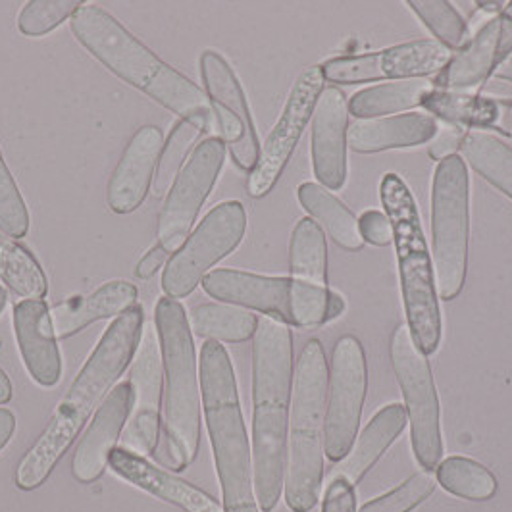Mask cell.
I'll use <instances>...</instances> for the list:
<instances>
[{
    "label": "cell",
    "instance_id": "13",
    "mask_svg": "<svg viewBox=\"0 0 512 512\" xmlns=\"http://www.w3.org/2000/svg\"><path fill=\"white\" fill-rule=\"evenodd\" d=\"M226 145L220 137H208L197 145L172 183L158 214L156 237L166 253H176L191 230L214 189L226 160Z\"/></svg>",
    "mask_w": 512,
    "mask_h": 512
},
{
    "label": "cell",
    "instance_id": "38",
    "mask_svg": "<svg viewBox=\"0 0 512 512\" xmlns=\"http://www.w3.org/2000/svg\"><path fill=\"white\" fill-rule=\"evenodd\" d=\"M437 480L428 472H416L407 478L401 486L391 489L382 497L368 501L359 512H410L420 503H424L434 491Z\"/></svg>",
    "mask_w": 512,
    "mask_h": 512
},
{
    "label": "cell",
    "instance_id": "37",
    "mask_svg": "<svg viewBox=\"0 0 512 512\" xmlns=\"http://www.w3.org/2000/svg\"><path fill=\"white\" fill-rule=\"evenodd\" d=\"M81 4L76 0H31L18 16V29L26 37H43L72 18Z\"/></svg>",
    "mask_w": 512,
    "mask_h": 512
},
{
    "label": "cell",
    "instance_id": "39",
    "mask_svg": "<svg viewBox=\"0 0 512 512\" xmlns=\"http://www.w3.org/2000/svg\"><path fill=\"white\" fill-rule=\"evenodd\" d=\"M0 230L12 239H22L29 231V210L0 153Z\"/></svg>",
    "mask_w": 512,
    "mask_h": 512
},
{
    "label": "cell",
    "instance_id": "32",
    "mask_svg": "<svg viewBox=\"0 0 512 512\" xmlns=\"http://www.w3.org/2000/svg\"><path fill=\"white\" fill-rule=\"evenodd\" d=\"M0 280L16 295L35 301L49 293L45 270L31 251L0 230Z\"/></svg>",
    "mask_w": 512,
    "mask_h": 512
},
{
    "label": "cell",
    "instance_id": "29",
    "mask_svg": "<svg viewBox=\"0 0 512 512\" xmlns=\"http://www.w3.org/2000/svg\"><path fill=\"white\" fill-rule=\"evenodd\" d=\"M191 332L208 341L243 343L255 337L258 318L247 308L222 303H205L189 314Z\"/></svg>",
    "mask_w": 512,
    "mask_h": 512
},
{
    "label": "cell",
    "instance_id": "33",
    "mask_svg": "<svg viewBox=\"0 0 512 512\" xmlns=\"http://www.w3.org/2000/svg\"><path fill=\"white\" fill-rule=\"evenodd\" d=\"M289 270L291 278L299 282L324 285L328 280V247L322 228L303 218L291 233L289 243Z\"/></svg>",
    "mask_w": 512,
    "mask_h": 512
},
{
    "label": "cell",
    "instance_id": "44",
    "mask_svg": "<svg viewBox=\"0 0 512 512\" xmlns=\"http://www.w3.org/2000/svg\"><path fill=\"white\" fill-rule=\"evenodd\" d=\"M16 432V416L8 409H0V451L8 445Z\"/></svg>",
    "mask_w": 512,
    "mask_h": 512
},
{
    "label": "cell",
    "instance_id": "5",
    "mask_svg": "<svg viewBox=\"0 0 512 512\" xmlns=\"http://www.w3.org/2000/svg\"><path fill=\"white\" fill-rule=\"evenodd\" d=\"M201 399L224 511H260L253 480V451L239 403L235 370L228 351L218 341H206L201 349Z\"/></svg>",
    "mask_w": 512,
    "mask_h": 512
},
{
    "label": "cell",
    "instance_id": "10",
    "mask_svg": "<svg viewBox=\"0 0 512 512\" xmlns=\"http://www.w3.org/2000/svg\"><path fill=\"white\" fill-rule=\"evenodd\" d=\"M391 364L407 403L412 453L424 470L432 472L443 457L436 380L430 360L416 347L405 324L397 326L391 337Z\"/></svg>",
    "mask_w": 512,
    "mask_h": 512
},
{
    "label": "cell",
    "instance_id": "41",
    "mask_svg": "<svg viewBox=\"0 0 512 512\" xmlns=\"http://www.w3.org/2000/svg\"><path fill=\"white\" fill-rule=\"evenodd\" d=\"M322 512H357V491L345 478H332L326 489Z\"/></svg>",
    "mask_w": 512,
    "mask_h": 512
},
{
    "label": "cell",
    "instance_id": "17",
    "mask_svg": "<svg viewBox=\"0 0 512 512\" xmlns=\"http://www.w3.org/2000/svg\"><path fill=\"white\" fill-rule=\"evenodd\" d=\"M164 372L160 343L153 328L143 333L139 355L133 364L129 384L133 389V416L124 436V449L141 457L153 455L162 432V395Z\"/></svg>",
    "mask_w": 512,
    "mask_h": 512
},
{
    "label": "cell",
    "instance_id": "11",
    "mask_svg": "<svg viewBox=\"0 0 512 512\" xmlns=\"http://www.w3.org/2000/svg\"><path fill=\"white\" fill-rule=\"evenodd\" d=\"M245 231L247 212L239 201L214 206L168 260L160 282L164 295L176 301L189 297L210 270L241 245Z\"/></svg>",
    "mask_w": 512,
    "mask_h": 512
},
{
    "label": "cell",
    "instance_id": "8",
    "mask_svg": "<svg viewBox=\"0 0 512 512\" xmlns=\"http://www.w3.org/2000/svg\"><path fill=\"white\" fill-rule=\"evenodd\" d=\"M201 285L212 299L262 312L285 326L310 330L328 322L332 289L324 285L228 268L212 270Z\"/></svg>",
    "mask_w": 512,
    "mask_h": 512
},
{
    "label": "cell",
    "instance_id": "35",
    "mask_svg": "<svg viewBox=\"0 0 512 512\" xmlns=\"http://www.w3.org/2000/svg\"><path fill=\"white\" fill-rule=\"evenodd\" d=\"M208 133L203 126L191 122V120H180L168 141L162 147V153L156 164V172L153 178V195L154 197H162L168 195L170 187L174 180L178 178L181 168L187 164L189 156L197 149V143L201 141V137Z\"/></svg>",
    "mask_w": 512,
    "mask_h": 512
},
{
    "label": "cell",
    "instance_id": "1",
    "mask_svg": "<svg viewBox=\"0 0 512 512\" xmlns=\"http://www.w3.org/2000/svg\"><path fill=\"white\" fill-rule=\"evenodd\" d=\"M143 322L145 312L135 305L118 316L104 332L99 345L58 403L47 430L18 464L14 480L22 491L43 486L56 464L70 451L81 428L135 357L143 339Z\"/></svg>",
    "mask_w": 512,
    "mask_h": 512
},
{
    "label": "cell",
    "instance_id": "15",
    "mask_svg": "<svg viewBox=\"0 0 512 512\" xmlns=\"http://www.w3.org/2000/svg\"><path fill=\"white\" fill-rule=\"evenodd\" d=\"M201 76L214 114V129L230 151L233 164L251 174L258 162L260 143L239 79L228 60L216 51L201 54Z\"/></svg>",
    "mask_w": 512,
    "mask_h": 512
},
{
    "label": "cell",
    "instance_id": "16",
    "mask_svg": "<svg viewBox=\"0 0 512 512\" xmlns=\"http://www.w3.org/2000/svg\"><path fill=\"white\" fill-rule=\"evenodd\" d=\"M453 52L436 41H410L382 51L339 56L322 64L324 79L339 85H359L382 79H422L441 72Z\"/></svg>",
    "mask_w": 512,
    "mask_h": 512
},
{
    "label": "cell",
    "instance_id": "14",
    "mask_svg": "<svg viewBox=\"0 0 512 512\" xmlns=\"http://www.w3.org/2000/svg\"><path fill=\"white\" fill-rule=\"evenodd\" d=\"M324 81L322 66H308L293 83L282 116L262 143L258 162L249 174L247 191L251 197H266L282 178L285 166L314 116V108L324 91Z\"/></svg>",
    "mask_w": 512,
    "mask_h": 512
},
{
    "label": "cell",
    "instance_id": "2",
    "mask_svg": "<svg viewBox=\"0 0 512 512\" xmlns=\"http://www.w3.org/2000/svg\"><path fill=\"white\" fill-rule=\"evenodd\" d=\"M293 395V337L289 326L260 318L253 337V480L258 509L282 499Z\"/></svg>",
    "mask_w": 512,
    "mask_h": 512
},
{
    "label": "cell",
    "instance_id": "20",
    "mask_svg": "<svg viewBox=\"0 0 512 512\" xmlns=\"http://www.w3.org/2000/svg\"><path fill=\"white\" fill-rule=\"evenodd\" d=\"M133 409L129 382L116 385L97 409L85 436L81 437L72 461V474L79 484H95L103 478L108 459L116 449Z\"/></svg>",
    "mask_w": 512,
    "mask_h": 512
},
{
    "label": "cell",
    "instance_id": "12",
    "mask_svg": "<svg viewBox=\"0 0 512 512\" xmlns=\"http://www.w3.org/2000/svg\"><path fill=\"white\" fill-rule=\"evenodd\" d=\"M366 389L368 366L362 343L355 335H343L333 347L324 428V455L332 462L343 461L357 441Z\"/></svg>",
    "mask_w": 512,
    "mask_h": 512
},
{
    "label": "cell",
    "instance_id": "42",
    "mask_svg": "<svg viewBox=\"0 0 512 512\" xmlns=\"http://www.w3.org/2000/svg\"><path fill=\"white\" fill-rule=\"evenodd\" d=\"M462 139H464V131L461 128H447L437 131L434 143L430 145V156L441 162L443 158L457 154V151H461Z\"/></svg>",
    "mask_w": 512,
    "mask_h": 512
},
{
    "label": "cell",
    "instance_id": "34",
    "mask_svg": "<svg viewBox=\"0 0 512 512\" xmlns=\"http://www.w3.org/2000/svg\"><path fill=\"white\" fill-rule=\"evenodd\" d=\"M437 486L447 493L468 501H487L497 493V480L484 464L466 459L449 457L436 468Z\"/></svg>",
    "mask_w": 512,
    "mask_h": 512
},
{
    "label": "cell",
    "instance_id": "31",
    "mask_svg": "<svg viewBox=\"0 0 512 512\" xmlns=\"http://www.w3.org/2000/svg\"><path fill=\"white\" fill-rule=\"evenodd\" d=\"M422 106L449 124L472 126V128H489L495 126L501 118V108L493 99L466 91H443L436 89L426 97Z\"/></svg>",
    "mask_w": 512,
    "mask_h": 512
},
{
    "label": "cell",
    "instance_id": "25",
    "mask_svg": "<svg viewBox=\"0 0 512 512\" xmlns=\"http://www.w3.org/2000/svg\"><path fill=\"white\" fill-rule=\"evenodd\" d=\"M437 131L436 120L428 114H397L389 118L357 120L349 126V149L359 154L409 149L432 141Z\"/></svg>",
    "mask_w": 512,
    "mask_h": 512
},
{
    "label": "cell",
    "instance_id": "30",
    "mask_svg": "<svg viewBox=\"0 0 512 512\" xmlns=\"http://www.w3.org/2000/svg\"><path fill=\"white\" fill-rule=\"evenodd\" d=\"M461 151L466 162L493 187L512 199V147L486 131L464 133Z\"/></svg>",
    "mask_w": 512,
    "mask_h": 512
},
{
    "label": "cell",
    "instance_id": "48",
    "mask_svg": "<svg viewBox=\"0 0 512 512\" xmlns=\"http://www.w3.org/2000/svg\"><path fill=\"white\" fill-rule=\"evenodd\" d=\"M495 76L499 77V79H505V81H509L512 83V60H507L497 72H495Z\"/></svg>",
    "mask_w": 512,
    "mask_h": 512
},
{
    "label": "cell",
    "instance_id": "21",
    "mask_svg": "<svg viewBox=\"0 0 512 512\" xmlns=\"http://www.w3.org/2000/svg\"><path fill=\"white\" fill-rule=\"evenodd\" d=\"M162 147L164 133L156 126H143L133 133L108 181L106 201L112 212L131 214L145 203Z\"/></svg>",
    "mask_w": 512,
    "mask_h": 512
},
{
    "label": "cell",
    "instance_id": "51",
    "mask_svg": "<svg viewBox=\"0 0 512 512\" xmlns=\"http://www.w3.org/2000/svg\"><path fill=\"white\" fill-rule=\"evenodd\" d=\"M509 120H511V124H512V104H511V108H509Z\"/></svg>",
    "mask_w": 512,
    "mask_h": 512
},
{
    "label": "cell",
    "instance_id": "19",
    "mask_svg": "<svg viewBox=\"0 0 512 512\" xmlns=\"http://www.w3.org/2000/svg\"><path fill=\"white\" fill-rule=\"evenodd\" d=\"M512 52V20L503 12L491 18L439 72L436 89L466 91L486 83Z\"/></svg>",
    "mask_w": 512,
    "mask_h": 512
},
{
    "label": "cell",
    "instance_id": "36",
    "mask_svg": "<svg viewBox=\"0 0 512 512\" xmlns=\"http://www.w3.org/2000/svg\"><path fill=\"white\" fill-rule=\"evenodd\" d=\"M410 10L436 35L437 43L449 51H459L468 41V26L451 2L410 0Z\"/></svg>",
    "mask_w": 512,
    "mask_h": 512
},
{
    "label": "cell",
    "instance_id": "26",
    "mask_svg": "<svg viewBox=\"0 0 512 512\" xmlns=\"http://www.w3.org/2000/svg\"><path fill=\"white\" fill-rule=\"evenodd\" d=\"M407 422L409 418L403 405L393 403L384 407L362 430L349 455L335 466L332 478H345L353 486L360 484L370 468L382 459L385 451L401 436Z\"/></svg>",
    "mask_w": 512,
    "mask_h": 512
},
{
    "label": "cell",
    "instance_id": "27",
    "mask_svg": "<svg viewBox=\"0 0 512 512\" xmlns=\"http://www.w3.org/2000/svg\"><path fill=\"white\" fill-rule=\"evenodd\" d=\"M436 91V83L428 79H405L362 89L349 99V114L357 120H374L389 114H401L422 106L428 95Z\"/></svg>",
    "mask_w": 512,
    "mask_h": 512
},
{
    "label": "cell",
    "instance_id": "6",
    "mask_svg": "<svg viewBox=\"0 0 512 512\" xmlns=\"http://www.w3.org/2000/svg\"><path fill=\"white\" fill-rule=\"evenodd\" d=\"M328 360L318 339L301 351L293 374L287 464L283 493L293 512H310L320 499L324 478V428L328 409Z\"/></svg>",
    "mask_w": 512,
    "mask_h": 512
},
{
    "label": "cell",
    "instance_id": "18",
    "mask_svg": "<svg viewBox=\"0 0 512 512\" xmlns=\"http://www.w3.org/2000/svg\"><path fill=\"white\" fill-rule=\"evenodd\" d=\"M349 149V106L337 87H324L312 118V168L326 189L339 191L347 183Z\"/></svg>",
    "mask_w": 512,
    "mask_h": 512
},
{
    "label": "cell",
    "instance_id": "7",
    "mask_svg": "<svg viewBox=\"0 0 512 512\" xmlns=\"http://www.w3.org/2000/svg\"><path fill=\"white\" fill-rule=\"evenodd\" d=\"M380 199L385 216L393 226L407 326L416 347L430 357L441 343V310L434 260L424 237L420 214L409 185L397 174H385L380 183Z\"/></svg>",
    "mask_w": 512,
    "mask_h": 512
},
{
    "label": "cell",
    "instance_id": "4",
    "mask_svg": "<svg viewBox=\"0 0 512 512\" xmlns=\"http://www.w3.org/2000/svg\"><path fill=\"white\" fill-rule=\"evenodd\" d=\"M154 326L162 355L164 395L162 432L153 457L168 470L181 472L193 464L201 447L203 399L193 332L187 310L170 297L158 301Z\"/></svg>",
    "mask_w": 512,
    "mask_h": 512
},
{
    "label": "cell",
    "instance_id": "47",
    "mask_svg": "<svg viewBox=\"0 0 512 512\" xmlns=\"http://www.w3.org/2000/svg\"><path fill=\"white\" fill-rule=\"evenodd\" d=\"M476 4L480 6V10L493 12V14H497V12H503V8H505V2H476Z\"/></svg>",
    "mask_w": 512,
    "mask_h": 512
},
{
    "label": "cell",
    "instance_id": "43",
    "mask_svg": "<svg viewBox=\"0 0 512 512\" xmlns=\"http://www.w3.org/2000/svg\"><path fill=\"white\" fill-rule=\"evenodd\" d=\"M166 258H168V253H166L160 245L149 249V251L145 253V256L137 262V266H135V278H139V280H151L154 274L164 266Z\"/></svg>",
    "mask_w": 512,
    "mask_h": 512
},
{
    "label": "cell",
    "instance_id": "45",
    "mask_svg": "<svg viewBox=\"0 0 512 512\" xmlns=\"http://www.w3.org/2000/svg\"><path fill=\"white\" fill-rule=\"evenodd\" d=\"M345 310H347L345 299H343L337 291H332V293H330V303H328V322L339 318Z\"/></svg>",
    "mask_w": 512,
    "mask_h": 512
},
{
    "label": "cell",
    "instance_id": "40",
    "mask_svg": "<svg viewBox=\"0 0 512 512\" xmlns=\"http://www.w3.org/2000/svg\"><path fill=\"white\" fill-rule=\"evenodd\" d=\"M359 230L364 243L374 247H387L393 243V226L384 212L366 210L359 218Z\"/></svg>",
    "mask_w": 512,
    "mask_h": 512
},
{
    "label": "cell",
    "instance_id": "28",
    "mask_svg": "<svg viewBox=\"0 0 512 512\" xmlns=\"http://www.w3.org/2000/svg\"><path fill=\"white\" fill-rule=\"evenodd\" d=\"M297 197L310 218L332 237L335 245L345 251H360L364 247L357 216L326 187L307 181L297 189Z\"/></svg>",
    "mask_w": 512,
    "mask_h": 512
},
{
    "label": "cell",
    "instance_id": "50",
    "mask_svg": "<svg viewBox=\"0 0 512 512\" xmlns=\"http://www.w3.org/2000/svg\"><path fill=\"white\" fill-rule=\"evenodd\" d=\"M503 14L512 20V2H507V4H505V8H503Z\"/></svg>",
    "mask_w": 512,
    "mask_h": 512
},
{
    "label": "cell",
    "instance_id": "9",
    "mask_svg": "<svg viewBox=\"0 0 512 512\" xmlns=\"http://www.w3.org/2000/svg\"><path fill=\"white\" fill-rule=\"evenodd\" d=\"M432 247L437 295L453 301L466 282L470 247V178L459 154L443 158L434 174Z\"/></svg>",
    "mask_w": 512,
    "mask_h": 512
},
{
    "label": "cell",
    "instance_id": "24",
    "mask_svg": "<svg viewBox=\"0 0 512 512\" xmlns=\"http://www.w3.org/2000/svg\"><path fill=\"white\" fill-rule=\"evenodd\" d=\"M137 299V287L118 280L104 283L87 297H72L51 310L56 337L68 339L99 320L122 316L137 305Z\"/></svg>",
    "mask_w": 512,
    "mask_h": 512
},
{
    "label": "cell",
    "instance_id": "22",
    "mask_svg": "<svg viewBox=\"0 0 512 512\" xmlns=\"http://www.w3.org/2000/svg\"><path fill=\"white\" fill-rule=\"evenodd\" d=\"M108 468L129 482L131 486L139 487L154 497L178 507L185 512H226L224 507L201 487L193 486L158 466L147 461L145 457L116 447L108 459Z\"/></svg>",
    "mask_w": 512,
    "mask_h": 512
},
{
    "label": "cell",
    "instance_id": "3",
    "mask_svg": "<svg viewBox=\"0 0 512 512\" xmlns=\"http://www.w3.org/2000/svg\"><path fill=\"white\" fill-rule=\"evenodd\" d=\"M77 43L120 77L180 120H191L210 133L214 114L205 91L166 64L99 4L83 2L70 18Z\"/></svg>",
    "mask_w": 512,
    "mask_h": 512
},
{
    "label": "cell",
    "instance_id": "46",
    "mask_svg": "<svg viewBox=\"0 0 512 512\" xmlns=\"http://www.w3.org/2000/svg\"><path fill=\"white\" fill-rule=\"evenodd\" d=\"M10 399H12V384L6 376V372L0 368V405L10 403Z\"/></svg>",
    "mask_w": 512,
    "mask_h": 512
},
{
    "label": "cell",
    "instance_id": "23",
    "mask_svg": "<svg viewBox=\"0 0 512 512\" xmlns=\"http://www.w3.org/2000/svg\"><path fill=\"white\" fill-rule=\"evenodd\" d=\"M14 330L29 376L41 387H54L62 378V355L56 343L49 305L43 299L20 301L14 307Z\"/></svg>",
    "mask_w": 512,
    "mask_h": 512
},
{
    "label": "cell",
    "instance_id": "49",
    "mask_svg": "<svg viewBox=\"0 0 512 512\" xmlns=\"http://www.w3.org/2000/svg\"><path fill=\"white\" fill-rule=\"evenodd\" d=\"M6 301H8V295H6L4 287L0 285V314H2V310H4V307H6Z\"/></svg>",
    "mask_w": 512,
    "mask_h": 512
}]
</instances>
